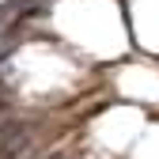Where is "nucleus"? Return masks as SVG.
Listing matches in <instances>:
<instances>
[{
  "instance_id": "nucleus-1",
  "label": "nucleus",
  "mask_w": 159,
  "mask_h": 159,
  "mask_svg": "<svg viewBox=\"0 0 159 159\" xmlns=\"http://www.w3.org/2000/svg\"><path fill=\"white\" fill-rule=\"evenodd\" d=\"M49 27L95 65H117L133 53L125 0H57Z\"/></svg>"
},
{
  "instance_id": "nucleus-3",
  "label": "nucleus",
  "mask_w": 159,
  "mask_h": 159,
  "mask_svg": "<svg viewBox=\"0 0 159 159\" xmlns=\"http://www.w3.org/2000/svg\"><path fill=\"white\" fill-rule=\"evenodd\" d=\"M133 49L159 57V0H125Z\"/></svg>"
},
{
  "instance_id": "nucleus-4",
  "label": "nucleus",
  "mask_w": 159,
  "mask_h": 159,
  "mask_svg": "<svg viewBox=\"0 0 159 159\" xmlns=\"http://www.w3.org/2000/svg\"><path fill=\"white\" fill-rule=\"evenodd\" d=\"M125 159H159V114H152L148 129L140 133V140L133 144V152Z\"/></svg>"
},
{
  "instance_id": "nucleus-2",
  "label": "nucleus",
  "mask_w": 159,
  "mask_h": 159,
  "mask_svg": "<svg viewBox=\"0 0 159 159\" xmlns=\"http://www.w3.org/2000/svg\"><path fill=\"white\" fill-rule=\"evenodd\" d=\"M148 121H152V110L148 106L114 98V102H106L84 125V136H87L91 148H102V152H110L117 159H125L133 152V144L140 140V133L148 129Z\"/></svg>"
}]
</instances>
